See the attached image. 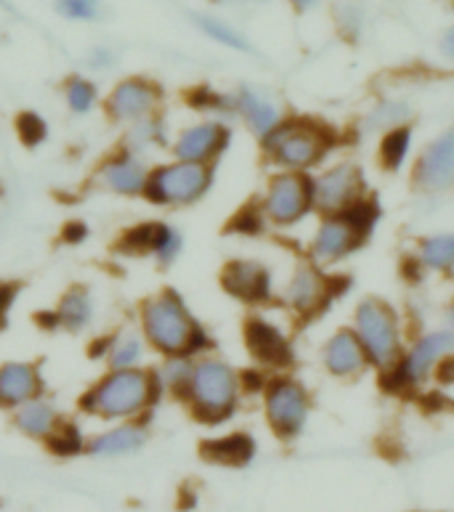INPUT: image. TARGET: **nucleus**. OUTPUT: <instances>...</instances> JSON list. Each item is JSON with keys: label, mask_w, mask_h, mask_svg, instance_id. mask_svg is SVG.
Segmentation results:
<instances>
[{"label": "nucleus", "mask_w": 454, "mask_h": 512, "mask_svg": "<svg viewBox=\"0 0 454 512\" xmlns=\"http://www.w3.org/2000/svg\"><path fill=\"white\" fill-rule=\"evenodd\" d=\"M62 96H64V104H67V109H70L72 115H77V117L91 115L93 109L101 107L99 85L93 83L91 77H85V75L67 77L62 85Z\"/></svg>", "instance_id": "obj_32"}, {"label": "nucleus", "mask_w": 454, "mask_h": 512, "mask_svg": "<svg viewBox=\"0 0 454 512\" xmlns=\"http://www.w3.org/2000/svg\"><path fill=\"white\" fill-rule=\"evenodd\" d=\"M234 128L229 120L221 117H200L194 123L178 128L170 136L168 157L197 165H216L224 160V154L231 149Z\"/></svg>", "instance_id": "obj_15"}, {"label": "nucleus", "mask_w": 454, "mask_h": 512, "mask_svg": "<svg viewBox=\"0 0 454 512\" xmlns=\"http://www.w3.org/2000/svg\"><path fill=\"white\" fill-rule=\"evenodd\" d=\"M85 441H88V433L80 428V422L70 417V420L59 428V433L48 441L46 449L59 459L85 457Z\"/></svg>", "instance_id": "obj_34"}, {"label": "nucleus", "mask_w": 454, "mask_h": 512, "mask_svg": "<svg viewBox=\"0 0 454 512\" xmlns=\"http://www.w3.org/2000/svg\"><path fill=\"white\" fill-rule=\"evenodd\" d=\"M290 3H293V6L298 8V11H308V8H314L316 3H319V0H290Z\"/></svg>", "instance_id": "obj_44"}, {"label": "nucleus", "mask_w": 454, "mask_h": 512, "mask_svg": "<svg viewBox=\"0 0 454 512\" xmlns=\"http://www.w3.org/2000/svg\"><path fill=\"white\" fill-rule=\"evenodd\" d=\"M311 194H314V213L338 215L370 197L367 178L356 162H335L311 173Z\"/></svg>", "instance_id": "obj_14"}, {"label": "nucleus", "mask_w": 454, "mask_h": 512, "mask_svg": "<svg viewBox=\"0 0 454 512\" xmlns=\"http://www.w3.org/2000/svg\"><path fill=\"white\" fill-rule=\"evenodd\" d=\"M216 165H197L165 157L152 162L144 202L157 210H189L210 197L216 186Z\"/></svg>", "instance_id": "obj_6"}, {"label": "nucleus", "mask_w": 454, "mask_h": 512, "mask_svg": "<svg viewBox=\"0 0 454 512\" xmlns=\"http://www.w3.org/2000/svg\"><path fill=\"white\" fill-rule=\"evenodd\" d=\"M449 356H454V340L447 329H428L404 348L399 364L385 377L393 390H417L439 375L441 364Z\"/></svg>", "instance_id": "obj_10"}, {"label": "nucleus", "mask_w": 454, "mask_h": 512, "mask_svg": "<svg viewBox=\"0 0 454 512\" xmlns=\"http://www.w3.org/2000/svg\"><path fill=\"white\" fill-rule=\"evenodd\" d=\"M136 329L157 359H197L216 351L210 329L176 287H160L139 300Z\"/></svg>", "instance_id": "obj_1"}, {"label": "nucleus", "mask_w": 454, "mask_h": 512, "mask_svg": "<svg viewBox=\"0 0 454 512\" xmlns=\"http://www.w3.org/2000/svg\"><path fill=\"white\" fill-rule=\"evenodd\" d=\"M378 205L370 197L338 215H322L314 237L308 242V260L319 268H332L359 253L378 223Z\"/></svg>", "instance_id": "obj_5"}, {"label": "nucleus", "mask_w": 454, "mask_h": 512, "mask_svg": "<svg viewBox=\"0 0 454 512\" xmlns=\"http://www.w3.org/2000/svg\"><path fill=\"white\" fill-rule=\"evenodd\" d=\"M162 104H165V91L162 85L152 77L133 75L117 80L109 93L101 99V109L112 125L117 128H128L133 123H141L147 117L162 115Z\"/></svg>", "instance_id": "obj_13"}, {"label": "nucleus", "mask_w": 454, "mask_h": 512, "mask_svg": "<svg viewBox=\"0 0 454 512\" xmlns=\"http://www.w3.org/2000/svg\"><path fill=\"white\" fill-rule=\"evenodd\" d=\"M441 54L454 62V24L444 32V38H441Z\"/></svg>", "instance_id": "obj_42"}, {"label": "nucleus", "mask_w": 454, "mask_h": 512, "mask_svg": "<svg viewBox=\"0 0 454 512\" xmlns=\"http://www.w3.org/2000/svg\"><path fill=\"white\" fill-rule=\"evenodd\" d=\"M231 117L242 120L245 128L261 141L266 133H271L285 120V112H282V107L271 96H266L258 88L242 85V88L231 93Z\"/></svg>", "instance_id": "obj_26"}, {"label": "nucleus", "mask_w": 454, "mask_h": 512, "mask_svg": "<svg viewBox=\"0 0 454 512\" xmlns=\"http://www.w3.org/2000/svg\"><path fill=\"white\" fill-rule=\"evenodd\" d=\"M412 120V107L404 99H383L367 112L362 120L364 133H388L393 128H404Z\"/></svg>", "instance_id": "obj_30"}, {"label": "nucleus", "mask_w": 454, "mask_h": 512, "mask_svg": "<svg viewBox=\"0 0 454 512\" xmlns=\"http://www.w3.org/2000/svg\"><path fill=\"white\" fill-rule=\"evenodd\" d=\"M93 359L101 361L104 369H136L147 367V343L136 327L112 329L107 335H99L91 345Z\"/></svg>", "instance_id": "obj_25"}, {"label": "nucleus", "mask_w": 454, "mask_h": 512, "mask_svg": "<svg viewBox=\"0 0 454 512\" xmlns=\"http://www.w3.org/2000/svg\"><path fill=\"white\" fill-rule=\"evenodd\" d=\"M324 372L335 380H356L370 369V359L364 351L362 340L356 337L351 327L335 329L327 340H324L322 351H319Z\"/></svg>", "instance_id": "obj_23"}, {"label": "nucleus", "mask_w": 454, "mask_h": 512, "mask_svg": "<svg viewBox=\"0 0 454 512\" xmlns=\"http://www.w3.org/2000/svg\"><path fill=\"white\" fill-rule=\"evenodd\" d=\"M258 396H261L266 425L279 441L290 444L303 436L311 417V390L301 377H295L293 372L269 375Z\"/></svg>", "instance_id": "obj_8"}, {"label": "nucleus", "mask_w": 454, "mask_h": 512, "mask_svg": "<svg viewBox=\"0 0 454 512\" xmlns=\"http://www.w3.org/2000/svg\"><path fill=\"white\" fill-rule=\"evenodd\" d=\"M242 343H245V351L250 353L255 367L263 369L266 375H277V372H287L293 367V340L269 316H247L245 324H242Z\"/></svg>", "instance_id": "obj_17"}, {"label": "nucleus", "mask_w": 454, "mask_h": 512, "mask_svg": "<svg viewBox=\"0 0 454 512\" xmlns=\"http://www.w3.org/2000/svg\"><path fill=\"white\" fill-rule=\"evenodd\" d=\"M197 24H200V30L213 38L216 43L226 48H234V51H250V43L242 32H237L231 24L221 22V19H213V16H197Z\"/></svg>", "instance_id": "obj_35"}, {"label": "nucleus", "mask_w": 454, "mask_h": 512, "mask_svg": "<svg viewBox=\"0 0 454 512\" xmlns=\"http://www.w3.org/2000/svg\"><path fill=\"white\" fill-rule=\"evenodd\" d=\"M338 144V136L330 125L311 120V117H287L277 128L258 141L263 160L274 170L287 173H306L311 176L327 162Z\"/></svg>", "instance_id": "obj_4"}, {"label": "nucleus", "mask_w": 454, "mask_h": 512, "mask_svg": "<svg viewBox=\"0 0 454 512\" xmlns=\"http://www.w3.org/2000/svg\"><path fill=\"white\" fill-rule=\"evenodd\" d=\"M335 295H340V287H335V276L306 258L290 271L282 290H277V303L287 308L295 319H314L330 306Z\"/></svg>", "instance_id": "obj_12"}, {"label": "nucleus", "mask_w": 454, "mask_h": 512, "mask_svg": "<svg viewBox=\"0 0 454 512\" xmlns=\"http://www.w3.org/2000/svg\"><path fill=\"white\" fill-rule=\"evenodd\" d=\"M184 234L178 231L176 223L149 218L123 229L117 237L115 250L125 258L152 260L157 268H170L184 255Z\"/></svg>", "instance_id": "obj_11"}, {"label": "nucleus", "mask_w": 454, "mask_h": 512, "mask_svg": "<svg viewBox=\"0 0 454 512\" xmlns=\"http://www.w3.org/2000/svg\"><path fill=\"white\" fill-rule=\"evenodd\" d=\"M152 162L115 146L107 157H101L93 170V184L104 194L120 199H144Z\"/></svg>", "instance_id": "obj_18"}, {"label": "nucleus", "mask_w": 454, "mask_h": 512, "mask_svg": "<svg viewBox=\"0 0 454 512\" xmlns=\"http://www.w3.org/2000/svg\"><path fill=\"white\" fill-rule=\"evenodd\" d=\"M258 454V444L255 438L245 430H234V433H224V436L205 438L200 444V457L208 465L229 467V470H239L247 467Z\"/></svg>", "instance_id": "obj_27"}, {"label": "nucleus", "mask_w": 454, "mask_h": 512, "mask_svg": "<svg viewBox=\"0 0 454 512\" xmlns=\"http://www.w3.org/2000/svg\"><path fill=\"white\" fill-rule=\"evenodd\" d=\"M340 24L348 35H356L359 32V24H362V11L356 6H343L340 8Z\"/></svg>", "instance_id": "obj_38"}, {"label": "nucleus", "mask_w": 454, "mask_h": 512, "mask_svg": "<svg viewBox=\"0 0 454 512\" xmlns=\"http://www.w3.org/2000/svg\"><path fill=\"white\" fill-rule=\"evenodd\" d=\"M242 401H245L242 372L213 351L192 361L189 383L178 404L184 406L197 425L221 428L237 417Z\"/></svg>", "instance_id": "obj_3"}, {"label": "nucleus", "mask_w": 454, "mask_h": 512, "mask_svg": "<svg viewBox=\"0 0 454 512\" xmlns=\"http://www.w3.org/2000/svg\"><path fill=\"white\" fill-rule=\"evenodd\" d=\"M170 136H173V133H170L168 123H165V117L154 115L147 117V120H141V123H133L128 125V128L120 130V141H117V146L125 149V152L139 154V157L152 162L154 154H168Z\"/></svg>", "instance_id": "obj_28"}, {"label": "nucleus", "mask_w": 454, "mask_h": 512, "mask_svg": "<svg viewBox=\"0 0 454 512\" xmlns=\"http://www.w3.org/2000/svg\"><path fill=\"white\" fill-rule=\"evenodd\" d=\"M221 290L247 308H266L277 303L274 271L258 258H229L218 274Z\"/></svg>", "instance_id": "obj_16"}, {"label": "nucleus", "mask_w": 454, "mask_h": 512, "mask_svg": "<svg viewBox=\"0 0 454 512\" xmlns=\"http://www.w3.org/2000/svg\"><path fill=\"white\" fill-rule=\"evenodd\" d=\"M16 300V284L0 282V324L8 319V311L14 308Z\"/></svg>", "instance_id": "obj_40"}, {"label": "nucleus", "mask_w": 454, "mask_h": 512, "mask_svg": "<svg viewBox=\"0 0 454 512\" xmlns=\"http://www.w3.org/2000/svg\"><path fill=\"white\" fill-rule=\"evenodd\" d=\"M356 337L362 340L370 367L380 375H388L399 364L404 353V324L393 303L378 295H367L356 303L354 327Z\"/></svg>", "instance_id": "obj_7"}, {"label": "nucleus", "mask_w": 454, "mask_h": 512, "mask_svg": "<svg viewBox=\"0 0 454 512\" xmlns=\"http://www.w3.org/2000/svg\"><path fill=\"white\" fill-rule=\"evenodd\" d=\"M444 329H447L449 337H452V340H454V298L449 300L447 314H444Z\"/></svg>", "instance_id": "obj_43"}, {"label": "nucleus", "mask_w": 454, "mask_h": 512, "mask_svg": "<svg viewBox=\"0 0 454 512\" xmlns=\"http://www.w3.org/2000/svg\"><path fill=\"white\" fill-rule=\"evenodd\" d=\"M412 141H415V130L412 125L404 128H393L380 136V165L388 173H399L407 165L409 154H412Z\"/></svg>", "instance_id": "obj_31"}, {"label": "nucleus", "mask_w": 454, "mask_h": 512, "mask_svg": "<svg viewBox=\"0 0 454 512\" xmlns=\"http://www.w3.org/2000/svg\"><path fill=\"white\" fill-rule=\"evenodd\" d=\"M255 210L261 215L266 229L287 231L301 226L308 215L314 213L311 176L274 170L266 186H263L261 197L255 199Z\"/></svg>", "instance_id": "obj_9"}, {"label": "nucleus", "mask_w": 454, "mask_h": 512, "mask_svg": "<svg viewBox=\"0 0 454 512\" xmlns=\"http://www.w3.org/2000/svg\"><path fill=\"white\" fill-rule=\"evenodd\" d=\"M8 417H11V428H14L19 436L43 446L59 433V428H62L64 422L70 420L62 406L56 404V398H51L48 393L32 398V401H27L24 406L14 409Z\"/></svg>", "instance_id": "obj_24"}, {"label": "nucleus", "mask_w": 454, "mask_h": 512, "mask_svg": "<svg viewBox=\"0 0 454 512\" xmlns=\"http://www.w3.org/2000/svg\"><path fill=\"white\" fill-rule=\"evenodd\" d=\"M62 239L64 242H70V245H80L83 239H88V223L83 221L67 223V226L62 229Z\"/></svg>", "instance_id": "obj_39"}, {"label": "nucleus", "mask_w": 454, "mask_h": 512, "mask_svg": "<svg viewBox=\"0 0 454 512\" xmlns=\"http://www.w3.org/2000/svg\"><path fill=\"white\" fill-rule=\"evenodd\" d=\"M415 263L431 274H454V231H436L420 239Z\"/></svg>", "instance_id": "obj_29"}, {"label": "nucleus", "mask_w": 454, "mask_h": 512, "mask_svg": "<svg viewBox=\"0 0 454 512\" xmlns=\"http://www.w3.org/2000/svg\"><path fill=\"white\" fill-rule=\"evenodd\" d=\"M56 11L72 22H93L101 14L99 0H59Z\"/></svg>", "instance_id": "obj_36"}, {"label": "nucleus", "mask_w": 454, "mask_h": 512, "mask_svg": "<svg viewBox=\"0 0 454 512\" xmlns=\"http://www.w3.org/2000/svg\"><path fill=\"white\" fill-rule=\"evenodd\" d=\"M16 133L27 146H38L46 138V120L35 115V112H24L16 120Z\"/></svg>", "instance_id": "obj_37"}, {"label": "nucleus", "mask_w": 454, "mask_h": 512, "mask_svg": "<svg viewBox=\"0 0 454 512\" xmlns=\"http://www.w3.org/2000/svg\"><path fill=\"white\" fill-rule=\"evenodd\" d=\"M162 401H165V393L160 388L154 364L136 369H104L77 396V414L101 425L149 422Z\"/></svg>", "instance_id": "obj_2"}, {"label": "nucleus", "mask_w": 454, "mask_h": 512, "mask_svg": "<svg viewBox=\"0 0 454 512\" xmlns=\"http://www.w3.org/2000/svg\"><path fill=\"white\" fill-rule=\"evenodd\" d=\"M48 393L46 369L38 359H8L0 364V412H14Z\"/></svg>", "instance_id": "obj_21"}, {"label": "nucleus", "mask_w": 454, "mask_h": 512, "mask_svg": "<svg viewBox=\"0 0 454 512\" xmlns=\"http://www.w3.org/2000/svg\"><path fill=\"white\" fill-rule=\"evenodd\" d=\"M255 3H258V0H255Z\"/></svg>", "instance_id": "obj_45"}, {"label": "nucleus", "mask_w": 454, "mask_h": 512, "mask_svg": "<svg viewBox=\"0 0 454 512\" xmlns=\"http://www.w3.org/2000/svg\"><path fill=\"white\" fill-rule=\"evenodd\" d=\"M152 441V428L147 420L112 422L96 433H88L85 457L93 459H128L147 449Z\"/></svg>", "instance_id": "obj_20"}, {"label": "nucleus", "mask_w": 454, "mask_h": 512, "mask_svg": "<svg viewBox=\"0 0 454 512\" xmlns=\"http://www.w3.org/2000/svg\"><path fill=\"white\" fill-rule=\"evenodd\" d=\"M412 181L420 192L447 194L454 189V128L441 130L439 136L431 138L417 154Z\"/></svg>", "instance_id": "obj_19"}, {"label": "nucleus", "mask_w": 454, "mask_h": 512, "mask_svg": "<svg viewBox=\"0 0 454 512\" xmlns=\"http://www.w3.org/2000/svg\"><path fill=\"white\" fill-rule=\"evenodd\" d=\"M192 361L194 359H160L154 364V372H157L162 393H165V398H170V401H176V404L181 401L186 383H189Z\"/></svg>", "instance_id": "obj_33"}, {"label": "nucleus", "mask_w": 454, "mask_h": 512, "mask_svg": "<svg viewBox=\"0 0 454 512\" xmlns=\"http://www.w3.org/2000/svg\"><path fill=\"white\" fill-rule=\"evenodd\" d=\"M112 64V54H109L107 48H99V51H93L91 54V67L96 69H104Z\"/></svg>", "instance_id": "obj_41"}, {"label": "nucleus", "mask_w": 454, "mask_h": 512, "mask_svg": "<svg viewBox=\"0 0 454 512\" xmlns=\"http://www.w3.org/2000/svg\"><path fill=\"white\" fill-rule=\"evenodd\" d=\"M96 321V298L91 287L72 284L59 295L51 311H43L40 324L51 332H67V335H83Z\"/></svg>", "instance_id": "obj_22"}]
</instances>
